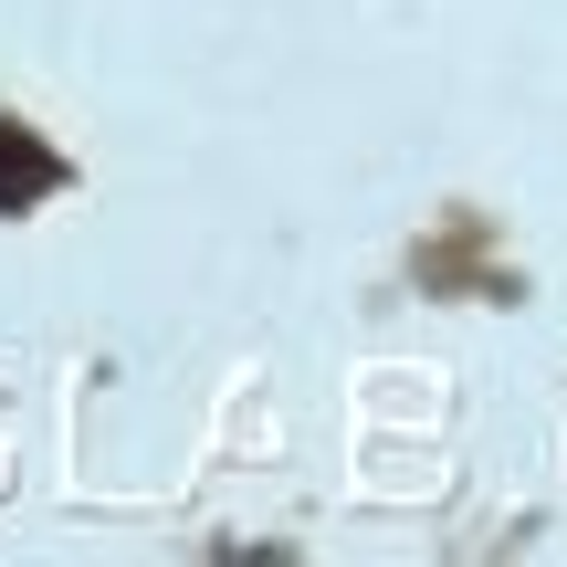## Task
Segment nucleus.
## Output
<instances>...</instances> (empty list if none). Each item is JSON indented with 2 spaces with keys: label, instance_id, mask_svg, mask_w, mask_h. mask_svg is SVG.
Here are the masks:
<instances>
[{
  "label": "nucleus",
  "instance_id": "f257e3e1",
  "mask_svg": "<svg viewBox=\"0 0 567 567\" xmlns=\"http://www.w3.org/2000/svg\"><path fill=\"white\" fill-rule=\"evenodd\" d=\"M0 179H11V189H0V210H21V200H42L63 168H53V147H32V137H11V126H0Z\"/></svg>",
  "mask_w": 567,
  "mask_h": 567
}]
</instances>
